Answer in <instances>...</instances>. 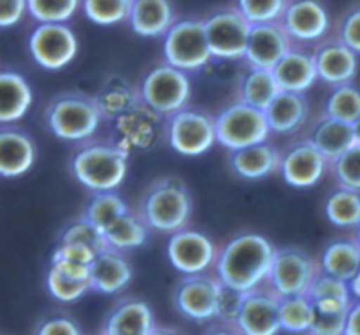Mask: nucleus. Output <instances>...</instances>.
Instances as JSON below:
<instances>
[{"instance_id": "3c124183", "label": "nucleus", "mask_w": 360, "mask_h": 335, "mask_svg": "<svg viewBox=\"0 0 360 335\" xmlns=\"http://www.w3.org/2000/svg\"><path fill=\"white\" fill-rule=\"evenodd\" d=\"M97 255L98 253H95L91 248L79 244H56L55 251H53V256H56V258L72 260V262L86 263V265H91Z\"/></svg>"}, {"instance_id": "c756f323", "label": "nucleus", "mask_w": 360, "mask_h": 335, "mask_svg": "<svg viewBox=\"0 0 360 335\" xmlns=\"http://www.w3.org/2000/svg\"><path fill=\"white\" fill-rule=\"evenodd\" d=\"M148 230L150 228L141 220L139 214L130 211V213L118 218L104 232L105 244H108L109 249H115V251L120 253L132 251V249L144 246V242L148 241Z\"/></svg>"}, {"instance_id": "e433bc0d", "label": "nucleus", "mask_w": 360, "mask_h": 335, "mask_svg": "<svg viewBox=\"0 0 360 335\" xmlns=\"http://www.w3.org/2000/svg\"><path fill=\"white\" fill-rule=\"evenodd\" d=\"M326 116L354 125L360 118V90L354 84L336 86L326 100Z\"/></svg>"}, {"instance_id": "864d4df0", "label": "nucleus", "mask_w": 360, "mask_h": 335, "mask_svg": "<svg viewBox=\"0 0 360 335\" xmlns=\"http://www.w3.org/2000/svg\"><path fill=\"white\" fill-rule=\"evenodd\" d=\"M350 291H352V297H355L357 301H360V269L357 276L350 281Z\"/></svg>"}, {"instance_id": "1a4fd4ad", "label": "nucleus", "mask_w": 360, "mask_h": 335, "mask_svg": "<svg viewBox=\"0 0 360 335\" xmlns=\"http://www.w3.org/2000/svg\"><path fill=\"white\" fill-rule=\"evenodd\" d=\"M320 272V263L315 262L308 251L299 248H281L276 249L274 255L267 287L280 298L308 295Z\"/></svg>"}, {"instance_id": "6e6d98bb", "label": "nucleus", "mask_w": 360, "mask_h": 335, "mask_svg": "<svg viewBox=\"0 0 360 335\" xmlns=\"http://www.w3.org/2000/svg\"><path fill=\"white\" fill-rule=\"evenodd\" d=\"M354 136H355V143L357 144H360V118L357 119V121L354 123Z\"/></svg>"}, {"instance_id": "4c0bfd02", "label": "nucleus", "mask_w": 360, "mask_h": 335, "mask_svg": "<svg viewBox=\"0 0 360 335\" xmlns=\"http://www.w3.org/2000/svg\"><path fill=\"white\" fill-rule=\"evenodd\" d=\"M132 0H83V11L90 21L101 27L129 21Z\"/></svg>"}, {"instance_id": "9b49d317", "label": "nucleus", "mask_w": 360, "mask_h": 335, "mask_svg": "<svg viewBox=\"0 0 360 335\" xmlns=\"http://www.w3.org/2000/svg\"><path fill=\"white\" fill-rule=\"evenodd\" d=\"M204 28L213 58H245L252 23L243 16L238 7L213 13L207 20H204Z\"/></svg>"}, {"instance_id": "09e8293b", "label": "nucleus", "mask_w": 360, "mask_h": 335, "mask_svg": "<svg viewBox=\"0 0 360 335\" xmlns=\"http://www.w3.org/2000/svg\"><path fill=\"white\" fill-rule=\"evenodd\" d=\"M243 297L245 294H239V291L231 290V288L224 287L221 288L220 295V306H218V318H221L227 323H236V318L239 315V309H241Z\"/></svg>"}, {"instance_id": "f257e3e1", "label": "nucleus", "mask_w": 360, "mask_h": 335, "mask_svg": "<svg viewBox=\"0 0 360 335\" xmlns=\"http://www.w3.org/2000/svg\"><path fill=\"white\" fill-rule=\"evenodd\" d=\"M276 248L262 234L245 232L232 237L218 251L214 274L221 284L239 294H250L267 284Z\"/></svg>"}, {"instance_id": "7c9ffc66", "label": "nucleus", "mask_w": 360, "mask_h": 335, "mask_svg": "<svg viewBox=\"0 0 360 335\" xmlns=\"http://www.w3.org/2000/svg\"><path fill=\"white\" fill-rule=\"evenodd\" d=\"M239 93H241V102L260 109V111H266L271 102L281 93V88L273 70L252 67L243 77Z\"/></svg>"}, {"instance_id": "8fccbe9b", "label": "nucleus", "mask_w": 360, "mask_h": 335, "mask_svg": "<svg viewBox=\"0 0 360 335\" xmlns=\"http://www.w3.org/2000/svg\"><path fill=\"white\" fill-rule=\"evenodd\" d=\"M27 13V0H0V28L14 27Z\"/></svg>"}, {"instance_id": "49530a36", "label": "nucleus", "mask_w": 360, "mask_h": 335, "mask_svg": "<svg viewBox=\"0 0 360 335\" xmlns=\"http://www.w3.org/2000/svg\"><path fill=\"white\" fill-rule=\"evenodd\" d=\"M341 42L360 55V7H355L345 16L340 28Z\"/></svg>"}, {"instance_id": "6ab92c4d", "label": "nucleus", "mask_w": 360, "mask_h": 335, "mask_svg": "<svg viewBox=\"0 0 360 335\" xmlns=\"http://www.w3.org/2000/svg\"><path fill=\"white\" fill-rule=\"evenodd\" d=\"M37 160V146L27 132L18 129L0 130V178L25 176Z\"/></svg>"}, {"instance_id": "2eb2a0df", "label": "nucleus", "mask_w": 360, "mask_h": 335, "mask_svg": "<svg viewBox=\"0 0 360 335\" xmlns=\"http://www.w3.org/2000/svg\"><path fill=\"white\" fill-rule=\"evenodd\" d=\"M162 121H165V118L141 102L132 111L115 119L112 144L127 155L134 150H148L157 143L160 133L165 136V125H160Z\"/></svg>"}, {"instance_id": "c9c22d12", "label": "nucleus", "mask_w": 360, "mask_h": 335, "mask_svg": "<svg viewBox=\"0 0 360 335\" xmlns=\"http://www.w3.org/2000/svg\"><path fill=\"white\" fill-rule=\"evenodd\" d=\"M281 330L292 334H309L313 325V302L308 295L280 298Z\"/></svg>"}, {"instance_id": "5701e85b", "label": "nucleus", "mask_w": 360, "mask_h": 335, "mask_svg": "<svg viewBox=\"0 0 360 335\" xmlns=\"http://www.w3.org/2000/svg\"><path fill=\"white\" fill-rule=\"evenodd\" d=\"M134 277L132 265L125 255L115 249L98 253L91 263V290L102 295L120 294Z\"/></svg>"}, {"instance_id": "423d86ee", "label": "nucleus", "mask_w": 360, "mask_h": 335, "mask_svg": "<svg viewBox=\"0 0 360 335\" xmlns=\"http://www.w3.org/2000/svg\"><path fill=\"white\" fill-rule=\"evenodd\" d=\"M214 129H217V143L227 147L229 151L267 143L271 133L266 112L245 102H236L225 107L214 118Z\"/></svg>"}, {"instance_id": "de8ad7c7", "label": "nucleus", "mask_w": 360, "mask_h": 335, "mask_svg": "<svg viewBox=\"0 0 360 335\" xmlns=\"http://www.w3.org/2000/svg\"><path fill=\"white\" fill-rule=\"evenodd\" d=\"M35 335H84L81 327L67 316H53L44 320L35 330Z\"/></svg>"}, {"instance_id": "5fc2aeb1", "label": "nucleus", "mask_w": 360, "mask_h": 335, "mask_svg": "<svg viewBox=\"0 0 360 335\" xmlns=\"http://www.w3.org/2000/svg\"><path fill=\"white\" fill-rule=\"evenodd\" d=\"M151 335H185V334L178 332V330H174V329H164V327H157Z\"/></svg>"}, {"instance_id": "a19ab883", "label": "nucleus", "mask_w": 360, "mask_h": 335, "mask_svg": "<svg viewBox=\"0 0 360 335\" xmlns=\"http://www.w3.org/2000/svg\"><path fill=\"white\" fill-rule=\"evenodd\" d=\"M285 6V0H238V9L252 25L281 20Z\"/></svg>"}, {"instance_id": "a211bd4d", "label": "nucleus", "mask_w": 360, "mask_h": 335, "mask_svg": "<svg viewBox=\"0 0 360 335\" xmlns=\"http://www.w3.org/2000/svg\"><path fill=\"white\" fill-rule=\"evenodd\" d=\"M281 27L295 41H319L329 32L330 18L320 0H292L285 6Z\"/></svg>"}, {"instance_id": "2f4dec72", "label": "nucleus", "mask_w": 360, "mask_h": 335, "mask_svg": "<svg viewBox=\"0 0 360 335\" xmlns=\"http://www.w3.org/2000/svg\"><path fill=\"white\" fill-rule=\"evenodd\" d=\"M95 100L104 119H118L143 102L139 91L134 90L127 81L115 79L102 86V90L95 95Z\"/></svg>"}, {"instance_id": "37998d69", "label": "nucleus", "mask_w": 360, "mask_h": 335, "mask_svg": "<svg viewBox=\"0 0 360 335\" xmlns=\"http://www.w3.org/2000/svg\"><path fill=\"white\" fill-rule=\"evenodd\" d=\"M333 172L340 183V188L360 192V144H355L334 162Z\"/></svg>"}, {"instance_id": "b1692460", "label": "nucleus", "mask_w": 360, "mask_h": 335, "mask_svg": "<svg viewBox=\"0 0 360 335\" xmlns=\"http://www.w3.org/2000/svg\"><path fill=\"white\" fill-rule=\"evenodd\" d=\"M281 91L306 93L320 79L315 56L306 51L290 49L273 69Z\"/></svg>"}, {"instance_id": "0eeeda50", "label": "nucleus", "mask_w": 360, "mask_h": 335, "mask_svg": "<svg viewBox=\"0 0 360 335\" xmlns=\"http://www.w3.org/2000/svg\"><path fill=\"white\" fill-rule=\"evenodd\" d=\"M164 56L165 63L183 72H193L206 67L213 60V53L207 44L204 21H176L164 37Z\"/></svg>"}, {"instance_id": "39448f33", "label": "nucleus", "mask_w": 360, "mask_h": 335, "mask_svg": "<svg viewBox=\"0 0 360 335\" xmlns=\"http://www.w3.org/2000/svg\"><path fill=\"white\" fill-rule=\"evenodd\" d=\"M139 93L144 105L167 119L188 105L192 83L186 72L169 63H160L144 76Z\"/></svg>"}, {"instance_id": "f8f14e48", "label": "nucleus", "mask_w": 360, "mask_h": 335, "mask_svg": "<svg viewBox=\"0 0 360 335\" xmlns=\"http://www.w3.org/2000/svg\"><path fill=\"white\" fill-rule=\"evenodd\" d=\"M77 37L65 23H39L28 37V49L39 67L62 70L77 55Z\"/></svg>"}, {"instance_id": "aec40b11", "label": "nucleus", "mask_w": 360, "mask_h": 335, "mask_svg": "<svg viewBox=\"0 0 360 335\" xmlns=\"http://www.w3.org/2000/svg\"><path fill=\"white\" fill-rule=\"evenodd\" d=\"M155 329L150 304L139 298H125L109 311L102 335H151Z\"/></svg>"}, {"instance_id": "603ef678", "label": "nucleus", "mask_w": 360, "mask_h": 335, "mask_svg": "<svg viewBox=\"0 0 360 335\" xmlns=\"http://www.w3.org/2000/svg\"><path fill=\"white\" fill-rule=\"evenodd\" d=\"M345 335H360V301L357 304H352L350 313H348L347 318Z\"/></svg>"}, {"instance_id": "a878e982", "label": "nucleus", "mask_w": 360, "mask_h": 335, "mask_svg": "<svg viewBox=\"0 0 360 335\" xmlns=\"http://www.w3.org/2000/svg\"><path fill=\"white\" fill-rule=\"evenodd\" d=\"M34 102L30 83L14 70H0V125L16 123L27 116Z\"/></svg>"}, {"instance_id": "6e6552de", "label": "nucleus", "mask_w": 360, "mask_h": 335, "mask_svg": "<svg viewBox=\"0 0 360 335\" xmlns=\"http://www.w3.org/2000/svg\"><path fill=\"white\" fill-rule=\"evenodd\" d=\"M165 140L183 157H200L217 144L214 118L200 109L185 107L165 119Z\"/></svg>"}, {"instance_id": "bb28decb", "label": "nucleus", "mask_w": 360, "mask_h": 335, "mask_svg": "<svg viewBox=\"0 0 360 335\" xmlns=\"http://www.w3.org/2000/svg\"><path fill=\"white\" fill-rule=\"evenodd\" d=\"M306 140L311 143L330 165L357 144L355 143L354 126L350 123L329 118V116H323L313 125Z\"/></svg>"}, {"instance_id": "473e14b6", "label": "nucleus", "mask_w": 360, "mask_h": 335, "mask_svg": "<svg viewBox=\"0 0 360 335\" xmlns=\"http://www.w3.org/2000/svg\"><path fill=\"white\" fill-rule=\"evenodd\" d=\"M127 213H130V207L122 195L116 192H102L94 193V197L88 200L83 209V218L104 235V232Z\"/></svg>"}, {"instance_id": "4d7b16f0", "label": "nucleus", "mask_w": 360, "mask_h": 335, "mask_svg": "<svg viewBox=\"0 0 360 335\" xmlns=\"http://www.w3.org/2000/svg\"><path fill=\"white\" fill-rule=\"evenodd\" d=\"M210 335H238V334H234V332H225V330H220V332H213V334H210Z\"/></svg>"}, {"instance_id": "72a5a7b5", "label": "nucleus", "mask_w": 360, "mask_h": 335, "mask_svg": "<svg viewBox=\"0 0 360 335\" xmlns=\"http://www.w3.org/2000/svg\"><path fill=\"white\" fill-rule=\"evenodd\" d=\"M352 302L316 301L313 302V325L309 335H345Z\"/></svg>"}, {"instance_id": "f3484780", "label": "nucleus", "mask_w": 360, "mask_h": 335, "mask_svg": "<svg viewBox=\"0 0 360 335\" xmlns=\"http://www.w3.org/2000/svg\"><path fill=\"white\" fill-rule=\"evenodd\" d=\"M290 49L292 37L281 23H257L250 30L245 58L255 69L273 70Z\"/></svg>"}, {"instance_id": "9d476101", "label": "nucleus", "mask_w": 360, "mask_h": 335, "mask_svg": "<svg viewBox=\"0 0 360 335\" xmlns=\"http://www.w3.org/2000/svg\"><path fill=\"white\" fill-rule=\"evenodd\" d=\"M221 281L217 274H195L185 276L178 283L172 294L174 308L185 318L193 322H210L218 318V306H220Z\"/></svg>"}, {"instance_id": "c85d7f7f", "label": "nucleus", "mask_w": 360, "mask_h": 335, "mask_svg": "<svg viewBox=\"0 0 360 335\" xmlns=\"http://www.w3.org/2000/svg\"><path fill=\"white\" fill-rule=\"evenodd\" d=\"M320 269L327 276L350 284L360 269V246L355 239H338L330 242L322 251Z\"/></svg>"}, {"instance_id": "f03ea898", "label": "nucleus", "mask_w": 360, "mask_h": 335, "mask_svg": "<svg viewBox=\"0 0 360 335\" xmlns=\"http://www.w3.org/2000/svg\"><path fill=\"white\" fill-rule=\"evenodd\" d=\"M193 214V197L179 178L155 179L141 197L139 216L150 230L176 234L188 227Z\"/></svg>"}, {"instance_id": "cd10ccee", "label": "nucleus", "mask_w": 360, "mask_h": 335, "mask_svg": "<svg viewBox=\"0 0 360 335\" xmlns=\"http://www.w3.org/2000/svg\"><path fill=\"white\" fill-rule=\"evenodd\" d=\"M264 112L271 132L290 133L306 123L309 114V102L304 93L281 91Z\"/></svg>"}, {"instance_id": "f704fd0d", "label": "nucleus", "mask_w": 360, "mask_h": 335, "mask_svg": "<svg viewBox=\"0 0 360 335\" xmlns=\"http://www.w3.org/2000/svg\"><path fill=\"white\" fill-rule=\"evenodd\" d=\"M326 216L341 228H357L360 225V192L340 188L326 202Z\"/></svg>"}, {"instance_id": "7ed1b4c3", "label": "nucleus", "mask_w": 360, "mask_h": 335, "mask_svg": "<svg viewBox=\"0 0 360 335\" xmlns=\"http://www.w3.org/2000/svg\"><path fill=\"white\" fill-rule=\"evenodd\" d=\"M74 179L94 193L116 192L129 174V155L115 144H88L70 160Z\"/></svg>"}, {"instance_id": "13d9d810", "label": "nucleus", "mask_w": 360, "mask_h": 335, "mask_svg": "<svg viewBox=\"0 0 360 335\" xmlns=\"http://www.w3.org/2000/svg\"><path fill=\"white\" fill-rule=\"evenodd\" d=\"M355 242L360 246V225L357 227V232H355Z\"/></svg>"}, {"instance_id": "4be33fe9", "label": "nucleus", "mask_w": 360, "mask_h": 335, "mask_svg": "<svg viewBox=\"0 0 360 335\" xmlns=\"http://www.w3.org/2000/svg\"><path fill=\"white\" fill-rule=\"evenodd\" d=\"M229 165L239 178L257 181L280 171L281 153L269 143L255 144L238 151H229Z\"/></svg>"}, {"instance_id": "79ce46f5", "label": "nucleus", "mask_w": 360, "mask_h": 335, "mask_svg": "<svg viewBox=\"0 0 360 335\" xmlns=\"http://www.w3.org/2000/svg\"><path fill=\"white\" fill-rule=\"evenodd\" d=\"M46 288H48V294L53 298L69 304V302L79 301L86 291H90L91 284L67 280L65 276H62V274L49 267L48 274H46Z\"/></svg>"}, {"instance_id": "412c9836", "label": "nucleus", "mask_w": 360, "mask_h": 335, "mask_svg": "<svg viewBox=\"0 0 360 335\" xmlns=\"http://www.w3.org/2000/svg\"><path fill=\"white\" fill-rule=\"evenodd\" d=\"M313 56H315L319 77L323 83L330 84V86L336 88L343 86V84H350L354 77L357 76V53L352 51L341 41L323 44L322 48L316 49Z\"/></svg>"}, {"instance_id": "ea45409f", "label": "nucleus", "mask_w": 360, "mask_h": 335, "mask_svg": "<svg viewBox=\"0 0 360 335\" xmlns=\"http://www.w3.org/2000/svg\"><path fill=\"white\" fill-rule=\"evenodd\" d=\"M58 244L86 246V248L94 249L95 253H102L105 249H109L102 232L98 228H95L90 221L84 220L83 216L63 228V232L60 234Z\"/></svg>"}, {"instance_id": "a18cd8bd", "label": "nucleus", "mask_w": 360, "mask_h": 335, "mask_svg": "<svg viewBox=\"0 0 360 335\" xmlns=\"http://www.w3.org/2000/svg\"><path fill=\"white\" fill-rule=\"evenodd\" d=\"M49 267L55 269L56 272L62 274V276H65L67 280L77 281V283L91 284V265H86V263H79V262H72V260L51 256V263H49Z\"/></svg>"}, {"instance_id": "c03bdc74", "label": "nucleus", "mask_w": 360, "mask_h": 335, "mask_svg": "<svg viewBox=\"0 0 360 335\" xmlns=\"http://www.w3.org/2000/svg\"><path fill=\"white\" fill-rule=\"evenodd\" d=\"M308 298L311 302L316 301H347L352 302L350 284L345 281L336 280L333 276L320 272L315 283L311 284L308 291Z\"/></svg>"}, {"instance_id": "393cba45", "label": "nucleus", "mask_w": 360, "mask_h": 335, "mask_svg": "<svg viewBox=\"0 0 360 335\" xmlns=\"http://www.w3.org/2000/svg\"><path fill=\"white\" fill-rule=\"evenodd\" d=\"M129 23L141 37H160L176 23L174 7L171 0H132Z\"/></svg>"}, {"instance_id": "58836bf2", "label": "nucleus", "mask_w": 360, "mask_h": 335, "mask_svg": "<svg viewBox=\"0 0 360 335\" xmlns=\"http://www.w3.org/2000/svg\"><path fill=\"white\" fill-rule=\"evenodd\" d=\"M81 0H27L28 14L39 23H65L79 9Z\"/></svg>"}, {"instance_id": "dca6fc26", "label": "nucleus", "mask_w": 360, "mask_h": 335, "mask_svg": "<svg viewBox=\"0 0 360 335\" xmlns=\"http://www.w3.org/2000/svg\"><path fill=\"white\" fill-rule=\"evenodd\" d=\"M329 162L311 143H297L281 153L280 172L294 188H311L326 176Z\"/></svg>"}, {"instance_id": "20e7f679", "label": "nucleus", "mask_w": 360, "mask_h": 335, "mask_svg": "<svg viewBox=\"0 0 360 335\" xmlns=\"http://www.w3.org/2000/svg\"><path fill=\"white\" fill-rule=\"evenodd\" d=\"M44 119L56 139L81 143L95 136L104 118L95 97L79 91H67L51 98Z\"/></svg>"}, {"instance_id": "4468645a", "label": "nucleus", "mask_w": 360, "mask_h": 335, "mask_svg": "<svg viewBox=\"0 0 360 335\" xmlns=\"http://www.w3.org/2000/svg\"><path fill=\"white\" fill-rule=\"evenodd\" d=\"M239 335H278L280 325V297L269 287L245 294L236 318Z\"/></svg>"}, {"instance_id": "ddd939ff", "label": "nucleus", "mask_w": 360, "mask_h": 335, "mask_svg": "<svg viewBox=\"0 0 360 335\" xmlns=\"http://www.w3.org/2000/svg\"><path fill=\"white\" fill-rule=\"evenodd\" d=\"M218 251L210 235L190 228L176 232L167 241L169 262L183 276L206 274L217 263Z\"/></svg>"}]
</instances>
